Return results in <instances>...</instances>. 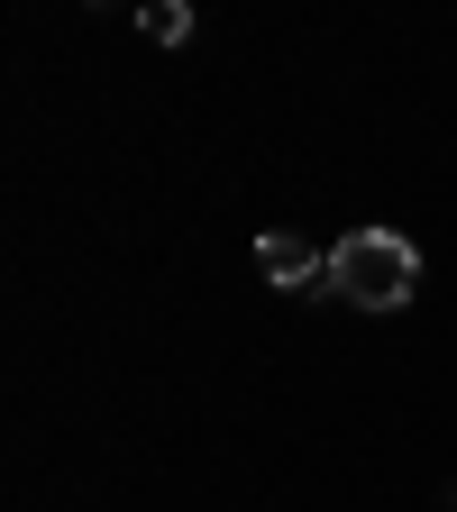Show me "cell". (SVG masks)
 <instances>
[{"mask_svg": "<svg viewBox=\"0 0 457 512\" xmlns=\"http://www.w3.org/2000/svg\"><path fill=\"white\" fill-rule=\"evenodd\" d=\"M330 293H348L357 311H403L421 293V247L403 229H348L330 247Z\"/></svg>", "mask_w": 457, "mask_h": 512, "instance_id": "cell-1", "label": "cell"}, {"mask_svg": "<svg viewBox=\"0 0 457 512\" xmlns=\"http://www.w3.org/2000/svg\"><path fill=\"white\" fill-rule=\"evenodd\" d=\"M138 28H147L156 46H183V37H192V10H183V0H147V10H138Z\"/></svg>", "mask_w": 457, "mask_h": 512, "instance_id": "cell-3", "label": "cell"}, {"mask_svg": "<svg viewBox=\"0 0 457 512\" xmlns=\"http://www.w3.org/2000/svg\"><path fill=\"white\" fill-rule=\"evenodd\" d=\"M256 266H266V284H284V293H320L330 284V256H320L311 238H256Z\"/></svg>", "mask_w": 457, "mask_h": 512, "instance_id": "cell-2", "label": "cell"}]
</instances>
